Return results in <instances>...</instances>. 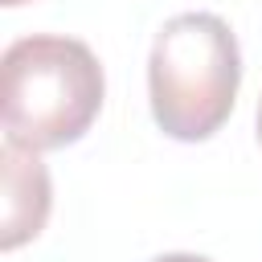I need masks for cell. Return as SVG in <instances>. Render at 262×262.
I'll return each mask as SVG.
<instances>
[{
    "label": "cell",
    "mask_w": 262,
    "mask_h": 262,
    "mask_svg": "<svg viewBox=\"0 0 262 262\" xmlns=\"http://www.w3.org/2000/svg\"><path fill=\"white\" fill-rule=\"evenodd\" d=\"M0 172H4V221H0V250H20L33 242L53 205L49 172L37 160V151H25L16 143L0 147Z\"/></svg>",
    "instance_id": "3"
},
{
    "label": "cell",
    "mask_w": 262,
    "mask_h": 262,
    "mask_svg": "<svg viewBox=\"0 0 262 262\" xmlns=\"http://www.w3.org/2000/svg\"><path fill=\"white\" fill-rule=\"evenodd\" d=\"M151 262H213V258H205V254H160Z\"/></svg>",
    "instance_id": "4"
},
{
    "label": "cell",
    "mask_w": 262,
    "mask_h": 262,
    "mask_svg": "<svg viewBox=\"0 0 262 262\" xmlns=\"http://www.w3.org/2000/svg\"><path fill=\"white\" fill-rule=\"evenodd\" d=\"M0 4H8V8H16V4H25V0H0Z\"/></svg>",
    "instance_id": "6"
},
{
    "label": "cell",
    "mask_w": 262,
    "mask_h": 262,
    "mask_svg": "<svg viewBox=\"0 0 262 262\" xmlns=\"http://www.w3.org/2000/svg\"><path fill=\"white\" fill-rule=\"evenodd\" d=\"M4 143L53 151L78 143L102 111L106 78L94 49L78 37L33 33L4 49Z\"/></svg>",
    "instance_id": "1"
},
{
    "label": "cell",
    "mask_w": 262,
    "mask_h": 262,
    "mask_svg": "<svg viewBox=\"0 0 262 262\" xmlns=\"http://www.w3.org/2000/svg\"><path fill=\"white\" fill-rule=\"evenodd\" d=\"M258 143H262V98H258Z\"/></svg>",
    "instance_id": "5"
},
{
    "label": "cell",
    "mask_w": 262,
    "mask_h": 262,
    "mask_svg": "<svg viewBox=\"0 0 262 262\" xmlns=\"http://www.w3.org/2000/svg\"><path fill=\"white\" fill-rule=\"evenodd\" d=\"M242 86V49L217 12L168 16L147 53L151 119L168 139L201 143L225 127Z\"/></svg>",
    "instance_id": "2"
}]
</instances>
